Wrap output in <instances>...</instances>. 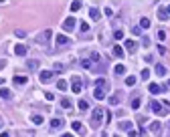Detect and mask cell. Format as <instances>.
I'll return each mask as SVG.
<instances>
[{
  "label": "cell",
  "instance_id": "1",
  "mask_svg": "<svg viewBox=\"0 0 170 137\" xmlns=\"http://www.w3.org/2000/svg\"><path fill=\"white\" fill-rule=\"evenodd\" d=\"M103 115H105V111H103L101 107H95V109L91 111V129H97V127L101 125Z\"/></svg>",
  "mask_w": 170,
  "mask_h": 137
},
{
  "label": "cell",
  "instance_id": "2",
  "mask_svg": "<svg viewBox=\"0 0 170 137\" xmlns=\"http://www.w3.org/2000/svg\"><path fill=\"white\" fill-rule=\"evenodd\" d=\"M51 34H53V32H51V30H42L41 34H39V36H37V43H39V45H49V41H51Z\"/></svg>",
  "mask_w": 170,
  "mask_h": 137
},
{
  "label": "cell",
  "instance_id": "3",
  "mask_svg": "<svg viewBox=\"0 0 170 137\" xmlns=\"http://www.w3.org/2000/svg\"><path fill=\"white\" fill-rule=\"evenodd\" d=\"M81 89H83L81 79H79V77H73V79H71V91L73 93H81Z\"/></svg>",
  "mask_w": 170,
  "mask_h": 137
},
{
  "label": "cell",
  "instance_id": "4",
  "mask_svg": "<svg viewBox=\"0 0 170 137\" xmlns=\"http://www.w3.org/2000/svg\"><path fill=\"white\" fill-rule=\"evenodd\" d=\"M95 89H101V91L105 93V89H109V83H107L105 79H97V81H95Z\"/></svg>",
  "mask_w": 170,
  "mask_h": 137
},
{
  "label": "cell",
  "instance_id": "5",
  "mask_svg": "<svg viewBox=\"0 0 170 137\" xmlns=\"http://www.w3.org/2000/svg\"><path fill=\"white\" fill-rule=\"evenodd\" d=\"M99 16H101V12H99V8H89V18L91 20H99Z\"/></svg>",
  "mask_w": 170,
  "mask_h": 137
},
{
  "label": "cell",
  "instance_id": "6",
  "mask_svg": "<svg viewBox=\"0 0 170 137\" xmlns=\"http://www.w3.org/2000/svg\"><path fill=\"white\" fill-rule=\"evenodd\" d=\"M39 79L41 81H51L53 79V71H41L39 73Z\"/></svg>",
  "mask_w": 170,
  "mask_h": 137
},
{
  "label": "cell",
  "instance_id": "7",
  "mask_svg": "<svg viewBox=\"0 0 170 137\" xmlns=\"http://www.w3.org/2000/svg\"><path fill=\"white\" fill-rule=\"evenodd\" d=\"M63 28H65V30H73V28H75V18H67V20L63 22Z\"/></svg>",
  "mask_w": 170,
  "mask_h": 137
},
{
  "label": "cell",
  "instance_id": "8",
  "mask_svg": "<svg viewBox=\"0 0 170 137\" xmlns=\"http://www.w3.org/2000/svg\"><path fill=\"white\" fill-rule=\"evenodd\" d=\"M26 67H29L31 71H37V69L41 67V63H39L37 59H31V61H26Z\"/></svg>",
  "mask_w": 170,
  "mask_h": 137
},
{
  "label": "cell",
  "instance_id": "9",
  "mask_svg": "<svg viewBox=\"0 0 170 137\" xmlns=\"http://www.w3.org/2000/svg\"><path fill=\"white\" fill-rule=\"evenodd\" d=\"M26 50H29V48H26L24 45H16V46H14V52H16L18 56H24V54H26Z\"/></svg>",
  "mask_w": 170,
  "mask_h": 137
},
{
  "label": "cell",
  "instance_id": "10",
  "mask_svg": "<svg viewBox=\"0 0 170 137\" xmlns=\"http://www.w3.org/2000/svg\"><path fill=\"white\" fill-rule=\"evenodd\" d=\"M160 129H162V125H160L158 121H154V123L150 125V131H152L154 135H160Z\"/></svg>",
  "mask_w": 170,
  "mask_h": 137
},
{
  "label": "cell",
  "instance_id": "11",
  "mask_svg": "<svg viewBox=\"0 0 170 137\" xmlns=\"http://www.w3.org/2000/svg\"><path fill=\"white\" fill-rule=\"evenodd\" d=\"M71 41L65 36V34H57V46H61V45H69Z\"/></svg>",
  "mask_w": 170,
  "mask_h": 137
},
{
  "label": "cell",
  "instance_id": "12",
  "mask_svg": "<svg viewBox=\"0 0 170 137\" xmlns=\"http://www.w3.org/2000/svg\"><path fill=\"white\" fill-rule=\"evenodd\" d=\"M162 91H164V87H160V85H156V83L150 85V93H152V95H158V93H162Z\"/></svg>",
  "mask_w": 170,
  "mask_h": 137
},
{
  "label": "cell",
  "instance_id": "13",
  "mask_svg": "<svg viewBox=\"0 0 170 137\" xmlns=\"http://www.w3.org/2000/svg\"><path fill=\"white\" fill-rule=\"evenodd\" d=\"M120 99H122V93L118 91V93H114V95L109 97V103H111V105H118V103H120Z\"/></svg>",
  "mask_w": 170,
  "mask_h": 137
},
{
  "label": "cell",
  "instance_id": "14",
  "mask_svg": "<svg viewBox=\"0 0 170 137\" xmlns=\"http://www.w3.org/2000/svg\"><path fill=\"white\" fill-rule=\"evenodd\" d=\"M0 97H2V99H12V93L8 91L6 87H0Z\"/></svg>",
  "mask_w": 170,
  "mask_h": 137
},
{
  "label": "cell",
  "instance_id": "15",
  "mask_svg": "<svg viewBox=\"0 0 170 137\" xmlns=\"http://www.w3.org/2000/svg\"><path fill=\"white\" fill-rule=\"evenodd\" d=\"M89 71H93V73H103V71H105V65H101V63H99V65H93Z\"/></svg>",
  "mask_w": 170,
  "mask_h": 137
},
{
  "label": "cell",
  "instance_id": "16",
  "mask_svg": "<svg viewBox=\"0 0 170 137\" xmlns=\"http://www.w3.org/2000/svg\"><path fill=\"white\" fill-rule=\"evenodd\" d=\"M120 129H122V131H124V129H126V131H132V121H122V123H120Z\"/></svg>",
  "mask_w": 170,
  "mask_h": 137
},
{
  "label": "cell",
  "instance_id": "17",
  "mask_svg": "<svg viewBox=\"0 0 170 137\" xmlns=\"http://www.w3.org/2000/svg\"><path fill=\"white\" fill-rule=\"evenodd\" d=\"M158 16H160V20H168V14H166L164 6H160V8H158Z\"/></svg>",
  "mask_w": 170,
  "mask_h": 137
},
{
  "label": "cell",
  "instance_id": "18",
  "mask_svg": "<svg viewBox=\"0 0 170 137\" xmlns=\"http://www.w3.org/2000/svg\"><path fill=\"white\" fill-rule=\"evenodd\" d=\"M150 109H152L154 113H160V111H162V107H160V103H158V101H152V105H150Z\"/></svg>",
  "mask_w": 170,
  "mask_h": 137
},
{
  "label": "cell",
  "instance_id": "19",
  "mask_svg": "<svg viewBox=\"0 0 170 137\" xmlns=\"http://www.w3.org/2000/svg\"><path fill=\"white\" fill-rule=\"evenodd\" d=\"M14 83H16V85H24V83H29V81H26V77L16 75V77H14Z\"/></svg>",
  "mask_w": 170,
  "mask_h": 137
},
{
  "label": "cell",
  "instance_id": "20",
  "mask_svg": "<svg viewBox=\"0 0 170 137\" xmlns=\"http://www.w3.org/2000/svg\"><path fill=\"white\" fill-rule=\"evenodd\" d=\"M114 71H116V75H124V73H126V67H124V65H116Z\"/></svg>",
  "mask_w": 170,
  "mask_h": 137
},
{
  "label": "cell",
  "instance_id": "21",
  "mask_svg": "<svg viewBox=\"0 0 170 137\" xmlns=\"http://www.w3.org/2000/svg\"><path fill=\"white\" fill-rule=\"evenodd\" d=\"M156 75H160V77H164V75H166V69H164L162 65H156Z\"/></svg>",
  "mask_w": 170,
  "mask_h": 137
},
{
  "label": "cell",
  "instance_id": "22",
  "mask_svg": "<svg viewBox=\"0 0 170 137\" xmlns=\"http://www.w3.org/2000/svg\"><path fill=\"white\" fill-rule=\"evenodd\" d=\"M51 127H53V129H57V127H63V121H61V119H53V121H51Z\"/></svg>",
  "mask_w": 170,
  "mask_h": 137
},
{
  "label": "cell",
  "instance_id": "23",
  "mask_svg": "<svg viewBox=\"0 0 170 137\" xmlns=\"http://www.w3.org/2000/svg\"><path fill=\"white\" fill-rule=\"evenodd\" d=\"M71 127H73V131H83V125H81L79 121H73V123H71Z\"/></svg>",
  "mask_w": 170,
  "mask_h": 137
},
{
  "label": "cell",
  "instance_id": "24",
  "mask_svg": "<svg viewBox=\"0 0 170 137\" xmlns=\"http://www.w3.org/2000/svg\"><path fill=\"white\" fill-rule=\"evenodd\" d=\"M31 121H33L35 125H41V123H42V117H41V115H33V117H31Z\"/></svg>",
  "mask_w": 170,
  "mask_h": 137
},
{
  "label": "cell",
  "instance_id": "25",
  "mask_svg": "<svg viewBox=\"0 0 170 137\" xmlns=\"http://www.w3.org/2000/svg\"><path fill=\"white\" fill-rule=\"evenodd\" d=\"M93 97H95V99H103V97H105V93L101 91V89H95V91H93Z\"/></svg>",
  "mask_w": 170,
  "mask_h": 137
},
{
  "label": "cell",
  "instance_id": "26",
  "mask_svg": "<svg viewBox=\"0 0 170 137\" xmlns=\"http://www.w3.org/2000/svg\"><path fill=\"white\" fill-rule=\"evenodd\" d=\"M114 54L116 56H124V48L122 46H114Z\"/></svg>",
  "mask_w": 170,
  "mask_h": 137
},
{
  "label": "cell",
  "instance_id": "27",
  "mask_svg": "<svg viewBox=\"0 0 170 137\" xmlns=\"http://www.w3.org/2000/svg\"><path fill=\"white\" fill-rule=\"evenodd\" d=\"M140 26H142V28H150V20H148V18H142V20H140Z\"/></svg>",
  "mask_w": 170,
  "mask_h": 137
},
{
  "label": "cell",
  "instance_id": "28",
  "mask_svg": "<svg viewBox=\"0 0 170 137\" xmlns=\"http://www.w3.org/2000/svg\"><path fill=\"white\" fill-rule=\"evenodd\" d=\"M126 85H128V87H134V85H136V77H128Z\"/></svg>",
  "mask_w": 170,
  "mask_h": 137
},
{
  "label": "cell",
  "instance_id": "29",
  "mask_svg": "<svg viewBox=\"0 0 170 137\" xmlns=\"http://www.w3.org/2000/svg\"><path fill=\"white\" fill-rule=\"evenodd\" d=\"M57 87H59V91H65V89H67V81H59Z\"/></svg>",
  "mask_w": 170,
  "mask_h": 137
},
{
  "label": "cell",
  "instance_id": "30",
  "mask_svg": "<svg viewBox=\"0 0 170 137\" xmlns=\"http://www.w3.org/2000/svg\"><path fill=\"white\" fill-rule=\"evenodd\" d=\"M140 105H142V99H134L132 101V109H138Z\"/></svg>",
  "mask_w": 170,
  "mask_h": 137
},
{
  "label": "cell",
  "instance_id": "31",
  "mask_svg": "<svg viewBox=\"0 0 170 137\" xmlns=\"http://www.w3.org/2000/svg\"><path fill=\"white\" fill-rule=\"evenodd\" d=\"M124 45H126V48H130V50H134V48H136V43H134V41H126Z\"/></svg>",
  "mask_w": 170,
  "mask_h": 137
},
{
  "label": "cell",
  "instance_id": "32",
  "mask_svg": "<svg viewBox=\"0 0 170 137\" xmlns=\"http://www.w3.org/2000/svg\"><path fill=\"white\" fill-rule=\"evenodd\" d=\"M79 8H81V2H73V4H71V10H73V12H77Z\"/></svg>",
  "mask_w": 170,
  "mask_h": 137
},
{
  "label": "cell",
  "instance_id": "33",
  "mask_svg": "<svg viewBox=\"0 0 170 137\" xmlns=\"http://www.w3.org/2000/svg\"><path fill=\"white\" fill-rule=\"evenodd\" d=\"M61 105H63L65 109H69V107H71V101H69V99H61Z\"/></svg>",
  "mask_w": 170,
  "mask_h": 137
},
{
  "label": "cell",
  "instance_id": "34",
  "mask_svg": "<svg viewBox=\"0 0 170 137\" xmlns=\"http://www.w3.org/2000/svg\"><path fill=\"white\" fill-rule=\"evenodd\" d=\"M87 107H89V103H87V101H79V109H81V111H85Z\"/></svg>",
  "mask_w": 170,
  "mask_h": 137
},
{
  "label": "cell",
  "instance_id": "35",
  "mask_svg": "<svg viewBox=\"0 0 170 137\" xmlns=\"http://www.w3.org/2000/svg\"><path fill=\"white\" fill-rule=\"evenodd\" d=\"M114 36H116L118 41H122V39H124V32H122V30H116V32H114Z\"/></svg>",
  "mask_w": 170,
  "mask_h": 137
},
{
  "label": "cell",
  "instance_id": "36",
  "mask_svg": "<svg viewBox=\"0 0 170 137\" xmlns=\"http://www.w3.org/2000/svg\"><path fill=\"white\" fill-rule=\"evenodd\" d=\"M14 34H16V36H18V39H24V36H26V32H24V30H16V32H14Z\"/></svg>",
  "mask_w": 170,
  "mask_h": 137
},
{
  "label": "cell",
  "instance_id": "37",
  "mask_svg": "<svg viewBox=\"0 0 170 137\" xmlns=\"http://www.w3.org/2000/svg\"><path fill=\"white\" fill-rule=\"evenodd\" d=\"M148 77H150V71H148V69H144V71H142V79H144V81H146V79H148Z\"/></svg>",
  "mask_w": 170,
  "mask_h": 137
},
{
  "label": "cell",
  "instance_id": "38",
  "mask_svg": "<svg viewBox=\"0 0 170 137\" xmlns=\"http://www.w3.org/2000/svg\"><path fill=\"white\" fill-rule=\"evenodd\" d=\"M79 28H81L83 32H87V30H89V24H87V22H81V26H79Z\"/></svg>",
  "mask_w": 170,
  "mask_h": 137
},
{
  "label": "cell",
  "instance_id": "39",
  "mask_svg": "<svg viewBox=\"0 0 170 137\" xmlns=\"http://www.w3.org/2000/svg\"><path fill=\"white\" fill-rule=\"evenodd\" d=\"M158 39L164 41V39H166V32H164V30H158Z\"/></svg>",
  "mask_w": 170,
  "mask_h": 137
},
{
  "label": "cell",
  "instance_id": "40",
  "mask_svg": "<svg viewBox=\"0 0 170 137\" xmlns=\"http://www.w3.org/2000/svg\"><path fill=\"white\" fill-rule=\"evenodd\" d=\"M63 69H65V67H63V65H59V63H57V65H55V73H61V71H63Z\"/></svg>",
  "mask_w": 170,
  "mask_h": 137
},
{
  "label": "cell",
  "instance_id": "41",
  "mask_svg": "<svg viewBox=\"0 0 170 137\" xmlns=\"http://www.w3.org/2000/svg\"><path fill=\"white\" fill-rule=\"evenodd\" d=\"M45 99H47V101H53L55 97H53V93H45Z\"/></svg>",
  "mask_w": 170,
  "mask_h": 137
},
{
  "label": "cell",
  "instance_id": "42",
  "mask_svg": "<svg viewBox=\"0 0 170 137\" xmlns=\"http://www.w3.org/2000/svg\"><path fill=\"white\" fill-rule=\"evenodd\" d=\"M156 50H158V52H160V54H166V48H164V46H162V45L158 46V48H156Z\"/></svg>",
  "mask_w": 170,
  "mask_h": 137
},
{
  "label": "cell",
  "instance_id": "43",
  "mask_svg": "<svg viewBox=\"0 0 170 137\" xmlns=\"http://www.w3.org/2000/svg\"><path fill=\"white\" fill-rule=\"evenodd\" d=\"M103 117H105V121H107V123H109V121H111V113H109V111H107V113H105V115H103Z\"/></svg>",
  "mask_w": 170,
  "mask_h": 137
},
{
  "label": "cell",
  "instance_id": "44",
  "mask_svg": "<svg viewBox=\"0 0 170 137\" xmlns=\"http://www.w3.org/2000/svg\"><path fill=\"white\" fill-rule=\"evenodd\" d=\"M0 137H10V135H8V133H6V131H2V135H0Z\"/></svg>",
  "mask_w": 170,
  "mask_h": 137
},
{
  "label": "cell",
  "instance_id": "45",
  "mask_svg": "<svg viewBox=\"0 0 170 137\" xmlns=\"http://www.w3.org/2000/svg\"><path fill=\"white\" fill-rule=\"evenodd\" d=\"M164 10H166V14H168V16H170V6H166V8H164Z\"/></svg>",
  "mask_w": 170,
  "mask_h": 137
},
{
  "label": "cell",
  "instance_id": "46",
  "mask_svg": "<svg viewBox=\"0 0 170 137\" xmlns=\"http://www.w3.org/2000/svg\"><path fill=\"white\" fill-rule=\"evenodd\" d=\"M61 137H73V135H69V133H65V135H61Z\"/></svg>",
  "mask_w": 170,
  "mask_h": 137
},
{
  "label": "cell",
  "instance_id": "47",
  "mask_svg": "<svg viewBox=\"0 0 170 137\" xmlns=\"http://www.w3.org/2000/svg\"><path fill=\"white\" fill-rule=\"evenodd\" d=\"M0 127H2V119H0Z\"/></svg>",
  "mask_w": 170,
  "mask_h": 137
},
{
  "label": "cell",
  "instance_id": "48",
  "mask_svg": "<svg viewBox=\"0 0 170 137\" xmlns=\"http://www.w3.org/2000/svg\"><path fill=\"white\" fill-rule=\"evenodd\" d=\"M168 87H170V81H168Z\"/></svg>",
  "mask_w": 170,
  "mask_h": 137
},
{
  "label": "cell",
  "instance_id": "49",
  "mask_svg": "<svg viewBox=\"0 0 170 137\" xmlns=\"http://www.w3.org/2000/svg\"><path fill=\"white\" fill-rule=\"evenodd\" d=\"M168 127H170V123H168Z\"/></svg>",
  "mask_w": 170,
  "mask_h": 137
},
{
  "label": "cell",
  "instance_id": "50",
  "mask_svg": "<svg viewBox=\"0 0 170 137\" xmlns=\"http://www.w3.org/2000/svg\"><path fill=\"white\" fill-rule=\"evenodd\" d=\"M116 137H120V135H116Z\"/></svg>",
  "mask_w": 170,
  "mask_h": 137
}]
</instances>
